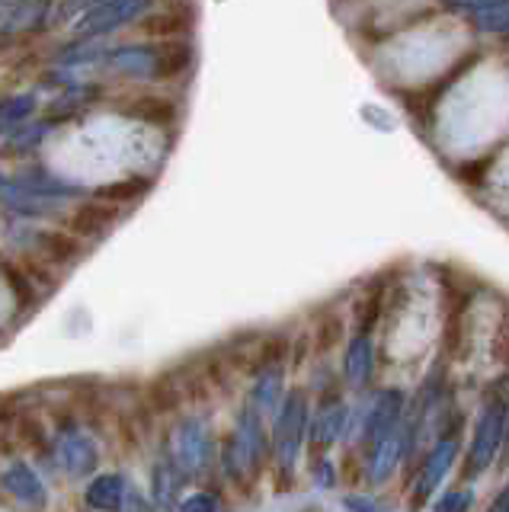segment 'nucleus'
Returning a JSON list of instances; mask_svg holds the SVG:
<instances>
[{
	"label": "nucleus",
	"mask_w": 509,
	"mask_h": 512,
	"mask_svg": "<svg viewBox=\"0 0 509 512\" xmlns=\"http://www.w3.org/2000/svg\"><path fill=\"white\" fill-rule=\"evenodd\" d=\"M506 426H509V404L500 394H493L481 407V413H477V426H474V436H471V445H468V458H465V474L468 477L484 474L493 464V458H497L500 445H503Z\"/></svg>",
	"instance_id": "f257e3e1"
},
{
	"label": "nucleus",
	"mask_w": 509,
	"mask_h": 512,
	"mask_svg": "<svg viewBox=\"0 0 509 512\" xmlns=\"http://www.w3.org/2000/svg\"><path fill=\"white\" fill-rule=\"evenodd\" d=\"M308 394L305 391H289V397L282 400V407L276 413V429H273V439H276V461H279V471L289 477L295 468V458L305 445V429H308Z\"/></svg>",
	"instance_id": "f03ea898"
},
{
	"label": "nucleus",
	"mask_w": 509,
	"mask_h": 512,
	"mask_svg": "<svg viewBox=\"0 0 509 512\" xmlns=\"http://www.w3.org/2000/svg\"><path fill=\"white\" fill-rule=\"evenodd\" d=\"M173 461L186 477H199L212 464V429L205 416H186L173 432Z\"/></svg>",
	"instance_id": "7ed1b4c3"
},
{
	"label": "nucleus",
	"mask_w": 509,
	"mask_h": 512,
	"mask_svg": "<svg viewBox=\"0 0 509 512\" xmlns=\"http://www.w3.org/2000/svg\"><path fill=\"white\" fill-rule=\"evenodd\" d=\"M458 432H461V416H455L452 426L439 432V442L433 445V452L426 455L417 484H413V509H423L429 500H433V493L439 490L442 477L449 474L455 452H458Z\"/></svg>",
	"instance_id": "20e7f679"
},
{
	"label": "nucleus",
	"mask_w": 509,
	"mask_h": 512,
	"mask_svg": "<svg viewBox=\"0 0 509 512\" xmlns=\"http://www.w3.org/2000/svg\"><path fill=\"white\" fill-rule=\"evenodd\" d=\"M404 407H407V397L401 388H388L375 397V404L369 407L365 423H362V442L369 445V452L404 423Z\"/></svg>",
	"instance_id": "39448f33"
},
{
	"label": "nucleus",
	"mask_w": 509,
	"mask_h": 512,
	"mask_svg": "<svg viewBox=\"0 0 509 512\" xmlns=\"http://www.w3.org/2000/svg\"><path fill=\"white\" fill-rule=\"evenodd\" d=\"M55 455L71 477H84L100 464V452L87 432H81L74 423H65L55 439Z\"/></svg>",
	"instance_id": "423d86ee"
},
{
	"label": "nucleus",
	"mask_w": 509,
	"mask_h": 512,
	"mask_svg": "<svg viewBox=\"0 0 509 512\" xmlns=\"http://www.w3.org/2000/svg\"><path fill=\"white\" fill-rule=\"evenodd\" d=\"M116 218H119V208L116 205H106L100 199H93V202H84V205L74 208V212L65 218V228L74 237L93 240V237H103L109 228H113Z\"/></svg>",
	"instance_id": "0eeeda50"
},
{
	"label": "nucleus",
	"mask_w": 509,
	"mask_h": 512,
	"mask_svg": "<svg viewBox=\"0 0 509 512\" xmlns=\"http://www.w3.org/2000/svg\"><path fill=\"white\" fill-rule=\"evenodd\" d=\"M4 490L26 509H42L45 500H49V493H45V484L39 480V474L23 461L10 464V468L4 471Z\"/></svg>",
	"instance_id": "6e6552de"
},
{
	"label": "nucleus",
	"mask_w": 509,
	"mask_h": 512,
	"mask_svg": "<svg viewBox=\"0 0 509 512\" xmlns=\"http://www.w3.org/2000/svg\"><path fill=\"white\" fill-rule=\"evenodd\" d=\"M404 416H407V413H404ZM404 452H407V429H404V423H401L385 442L372 448V455H369V471H365V477H369V484H375V487H378V484H385V480L394 474L397 461L404 458Z\"/></svg>",
	"instance_id": "1a4fd4ad"
},
{
	"label": "nucleus",
	"mask_w": 509,
	"mask_h": 512,
	"mask_svg": "<svg viewBox=\"0 0 509 512\" xmlns=\"http://www.w3.org/2000/svg\"><path fill=\"white\" fill-rule=\"evenodd\" d=\"M119 112L148 125H173V119H177V103L157 93H135L129 100L119 103Z\"/></svg>",
	"instance_id": "9d476101"
},
{
	"label": "nucleus",
	"mask_w": 509,
	"mask_h": 512,
	"mask_svg": "<svg viewBox=\"0 0 509 512\" xmlns=\"http://www.w3.org/2000/svg\"><path fill=\"white\" fill-rule=\"evenodd\" d=\"M125 493H129V480L122 474H100L87 487V506L93 512H122Z\"/></svg>",
	"instance_id": "9b49d317"
},
{
	"label": "nucleus",
	"mask_w": 509,
	"mask_h": 512,
	"mask_svg": "<svg viewBox=\"0 0 509 512\" xmlns=\"http://www.w3.org/2000/svg\"><path fill=\"white\" fill-rule=\"evenodd\" d=\"M193 29V13L189 10H161V13H148L145 20L138 23V32L141 36H148V39H180L186 36V32Z\"/></svg>",
	"instance_id": "f8f14e48"
},
{
	"label": "nucleus",
	"mask_w": 509,
	"mask_h": 512,
	"mask_svg": "<svg viewBox=\"0 0 509 512\" xmlns=\"http://www.w3.org/2000/svg\"><path fill=\"white\" fill-rule=\"evenodd\" d=\"M346 420H349L346 404H340L337 397H333V400H324L321 410H317V416L311 420V442H314L317 448L333 445V442H337V439L343 436Z\"/></svg>",
	"instance_id": "ddd939ff"
},
{
	"label": "nucleus",
	"mask_w": 509,
	"mask_h": 512,
	"mask_svg": "<svg viewBox=\"0 0 509 512\" xmlns=\"http://www.w3.org/2000/svg\"><path fill=\"white\" fill-rule=\"evenodd\" d=\"M375 372V359H372V340L369 333H356L346 346V359H343V375L353 388H365Z\"/></svg>",
	"instance_id": "4468645a"
},
{
	"label": "nucleus",
	"mask_w": 509,
	"mask_h": 512,
	"mask_svg": "<svg viewBox=\"0 0 509 512\" xmlns=\"http://www.w3.org/2000/svg\"><path fill=\"white\" fill-rule=\"evenodd\" d=\"M183 471L177 468V461H157L154 468V484H151V493H154V503L173 512L180 509L177 506V493H180V484H183Z\"/></svg>",
	"instance_id": "2eb2a0df"
},
{
	"label": "nucleus",
	"mask_w": 509,
	"mask_h": 512,
	"mask_svg": "<svg viewBox=\"0 0 509 512\" xmlns=\"http://www.w3.org/2000/svg\"><path fill=\"white\" fill-rule=\"evenodd\" d=\"M189 68H193V45L189 42H173L164 48V52H157V58H154V77L157 80L183 77Z\"/></svg>",
	"instance_id": "dca6fc26"
},
{
	"label": "nucleus",
	"mask_w": 509,
	"mask_h": 512,
	"mask_svg": "<svg viewBox=\"0 0 509 512\" xmlns=\"http://www.w3.org/2000/svg\"><path fill=\"white\" fill-rule=\"evenodd\" d=\"M39 250H42L45 260L58 263V266H68L81 256V244H77V237L71 231H42Z\"/></svg>",
	"instance_id": "f3484780"
},
{
	"label": "nucleus",
	"mask_w": 509,
	"mask_h": 512,
	"mask_svg": "<svg viewBox=\"0 0 509 512\" xmlns=\"http://www.w3.org/2000/svg\"><path fill=\"white\" fill-rule=\"evenodd\" d=\"M151 189V180L148 176H129V180H119V183H106L93 192V199H100L106 205H129L135 199H141L145 192Z\"/></svg>",
	"instance_id": "a211bd4d"
},
{
	"label": "nucleus",
	"mask_w": 509,
	"mask_h": 512,
	"mask_svg": "<svg viewBox=\"0 0 509 512\" xmlns=\"http://www.w3.org/2000/svg\"><path fill=\"white\" fill-rule=\"evenodd\" d=\"M279 388H282V368H269L260 375V381L253 384L250 404L260 413H279Z\"/></svg>",
	"instance_id": "6ab92c4d"
},
{
	"label": "nucleus",
	"mask_w": 509,
	"mask_h": 512,
	"mask_svg": "<svg viewBox=\"0 0 509 512\" xmlns=\"http://www.w3.org/2000/svg\"><path fill=\"white\" fill-rule=\"evenodd\" d=\"M151 404L157 410H177L180 407V384L173 375H164L151 384Z\"/></svg>",
	"instance_id": "aec40b11"
},
{
	"label": "nucleus",
	"mask_w": 509,
	"mask_h": 512,
	"mask_svg": "<svg viewBox=\"0 0 509 512\" xmlns=\"http://www.w3.org/2000/svg\"><path fill=\"white\" fill-rule=\"evenodd\" d=\"M4 279H7V285L13 288V295H17L23 304H33V298H36V292H33V279H29V272H23L20 266H13L10 260L4 263Z\"/></svg>",
	"instance_id": "412c9836"
},
{
	"label": "nucleus",
	"mask_w": 509,
	"mask_h": 512,
	"mask_svg": "<svg viewBox=\"0 0 509 512\" xmlns=\"http://www.w3.org/2000/svg\"><path fill=\"white\" fill-rule=\"evenodd\" d=\"M378 314H381V295L378 292H369L359 304H356V324H359V333H369L375 324H378Z\"/></svg>",
	"instance_id": "4be33fe9"
},
{
	"label": "nucleus",
	"mask_w": 509,
	"mask_h": 512,
	"mask_svg": "<svg viewBox=\"0 0 509 512\" xmlns=\"http://www.w3.org/2000/svg\"><path fill=\"white\" fill-rule=\"evenodd\" d=\"M471 506H474V490L471 487H455L433 506V512H468Z\"/></svg>",
	"instance_id": "5701e85b"
},
{
	"label": "nucleus",
	"mask_w": 509,
	"mask_h": 512,
	"mask_svg": "<svg viewBox=\"0 0 509 512\" xmlns=\"http://www.w3.org/2000/svg\"><path fill=\"white\" fill-rule=\"evenodd\" d=\"M20 439L26 445H33V448H42L45 442H49V436H45V429H42V423L36 420V416H23V420H20Z\"/></svg>",
	"instance_id": "b1692460"
},
{
	"label": "nucleus",
	"mask_w": 509,
	"mask_h": 512,
	"mask_svg": "<svg viewBox=\"0 0 509 512\" xmlns=\"http://www.w3.org/2000/svg\"><path fill=\"white\" fill-rule=\"evenodd\" d=\"M340 336H343V324H340V317H337V314H327V317L321 320V333H317V340H321V349L337 346Z\"/></svg>",
	"instance_id": "393cba45"
},
{
	"label": "nucleus",
	"mask_w": 509,
	"mask_h": 512,
	"mask_svg": "<svg viewBox=\"0 0 509 512\" xmlns=\"http://www.w3.org/2000/svg\"><path fill=\"white\" fill-rule=\"evenodd\" d=\"M180 512H218V500L212 493H189L180 503Z\"/></svg>",
	"instance_id": "a878e982"
},
{
	"label": "nucleus",
	"mask_w": 509,
	"mask_h": 512,
	"mask_svg": "<svg viewBox=\"0 0 509 512\" xmlns=\"http://www.w3.org/2000/svg\"><path fill=\"white\" fill-rule=\"evenodd\" d=\"M343 506H346L349 512H388L385 506H378V503L372 500V496H346Z\"/></svg>",
	"instance_id": "bb28decb"
},
{
	"label": "nucleus",
	"mask_w": 509,
	"mask_h": 512,
	"mask_svg": "<svg viewBox=\"0 0 509 512\" xmlns=\"http://www.w3.org/2000/svg\"><path fill=\"white\" fill-rule=\"evenodd\" d=\"M122 512H151L148 496L129 484V493H125V506H122Z\"/></svg>",
	"instance_id": "cd10ccee"
},
{
	"label": "nucleus",
	"mask_w": 509,
	"mask_h": 512,
	"mask_svg": "<svg viewBox=\"0 0 509 512\" xmlns=\"http://www.w3.org/2000/svg\"><path fill=\"white\" fill-rule=\"evenodd\" d=\"M497 349H500L503 365L509 368V311H506V317H503V330H500V343H497Z\"/></svg>",
	"instance_id": "c85d7f7f"
},
{
	"label": "nucleus",
	"mask_w": 509,
	"mask_h": 512,
	"mask_svg": "<svg viewBox=\"0 0 509 512\" xmlns=\"http://www.w3.org/2000/svg\"><path fill=\"white\" fill-rule=\"evenodd\" d=\"M487 512H509V484L500 490V496H497V500H493V506H490Z\"/></svg>",
	"instance_id": "c756f323"
},
{
	"label": "nucleus",
	"mask_w": 509,
	"mask_h": 512,
	"mask_svg": "<svg viewBox=\"0 0 509 512\" xmlns=\"http://www.w3.org/2000/svg\"><path fill=\"white\" fill-rule=\"evenodd\" d=\"M333 464H321V484H333Z\"/></svg>",
	"instance_id": "7c9ffc66"
},
{
	"label": "nucleus",
	"mask_w": 509,
	"mask_h": 512,
	"mask_svg": "<svg viewBox=\"0 0 509 512\" xmlns=\"http://www.w3.org/2000/svg\"><path fill=\"white\" fill-rule=\"evenodd\" d=\"M164 4H177V0H164Z\"/></svg>",
	"instance_id": "2f4dec72"
},
{
	"label": "nucleus",
	"mask_w": 509,
	"mask_h": 512,
	"mask_svg": "<svg viewBox=\"0 0 509 512\" xmlns=\"http://www.w3.org/2000/svg\"><path fill=\"white\" fill-rule=\"evenodd\" d=\"M340 4H346V0H340Z\"/></svg>",
	"instance_id": "473e14b6"
}]
</instances>
